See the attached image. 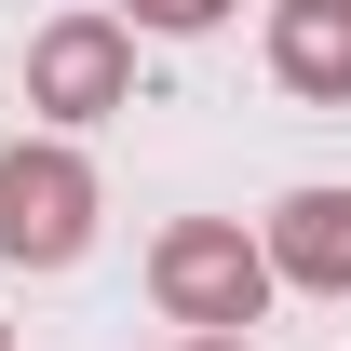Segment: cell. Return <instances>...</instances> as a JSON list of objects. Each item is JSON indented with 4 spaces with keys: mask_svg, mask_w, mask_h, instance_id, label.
I'll return each instance as SVG.
<instances>
[{
    "mask_svg": "<svg viewBox=\"0 0 351 351\" xmlns=\"http://www.w3.org/2000/svg\"><path fill=\"white\" fill-rule=\"evenodd\" d=\"M149 298H162L176 324L230 338V324H257V311H270V243H243L230 217H176L162 243H149Z\"/></svg>",
    "mask_w": 351,
    "mask_h": 351,
    "instance_id": "obj_1",
    "label": "cell"
},
{
    "mask_svg": "<svg viewBox=\"0 0 351 351\" xmlns=\"http://www.w3.org/2000/svg\"><path fill=\"white\" fill-rule=\"evenodd\" d=\"M95 243V176L68 149H0V257L14 270H68Z\"/></svg>",
    "mask_w": 351,
    "mask_h": 351,
    "instance_id": "obj_2",
    "label": "cell"
},
{
    "mask_svg": "<svg viewBox=\"0 0 351 351\" xmlns=\"http://www.w3.org/2000/svg\"><path fill=\"white\" fill-rule=\"evenodd\" d=\"M122 82H135V41L108 27V14H68V27H41V41H27V108H54V122L122 108Z\"/></svg>",
    "mask_w": 351,
    "mask_h": 351,
    "instance_id": "obj_3",
    "label": "cell"
},
{
    "mask_svg": "<svg viewBox=\"0 0 351 351\" xmlns=\"http://www.w3.org/2000/svg\"><path fill=\"white\" fill-rule=\"evenodd\" d=\"M270 284L351 298V189H298V203L270 217Z\"/></svg>",
    "mask_w": 351,
    "mask_h": 351,
    "instance_id": "obj_4",
    "label": "cell"
},
{
    "mask_svg": "<svg viewBox=\"0 0 351 351\" xmlns=\"http://www.w3.org/2000/svg\"><path fill=\"white\" fill-rule=\"evenodd\" d=\"M270 68L324 108H351V0H284L270 14Z\"/></svg>",
    "mask_w": 351,
    "mask_h": 351,
    "instance_id": "obj_5",
    "label": "cell"
},
{
    "mask_svg": "<svg viewBox=\"0 0 351 351\" xmlns=\"http://www.w3.org/2000/svg\"><path fill=\"white\" fill-rule=\"evenodd\" d=\"M217 14H230V0H135V27H162V41H203Z\"/></svg>",
    "mask_w": 351,
    "mask_h": 351,
    "instance_id": "obj_6",
    "label": "cell"
},
{
    "mask_svg": "<svg viewBox=\"0 0 351 351\" xmlns=\"http://www.w3.org/2000/svg\"><path fill=\"white\" fill-rule=\"evenodd\" d=\"M189 351H243V338H189Z\"/></svg>",
    "mask_w": 351,
    "mask_h": 351,
    "instance_id": "obj_7",
    "label": "cell"
},
{
    "mask_svg": "<svg viewBox=\"0 0 351 351\" xmlns=\"http://www.w3.org/2000/svg\"><path fill=\"white\" fill-rule=\"evenodd\" d=\"M0 351H14V324H0Z\"/></svg>",
    "mask_w": 351,
    "mask_h": 351,
    "instance_id": "obj_8",
    "label": "cell"
}]
</instances>
